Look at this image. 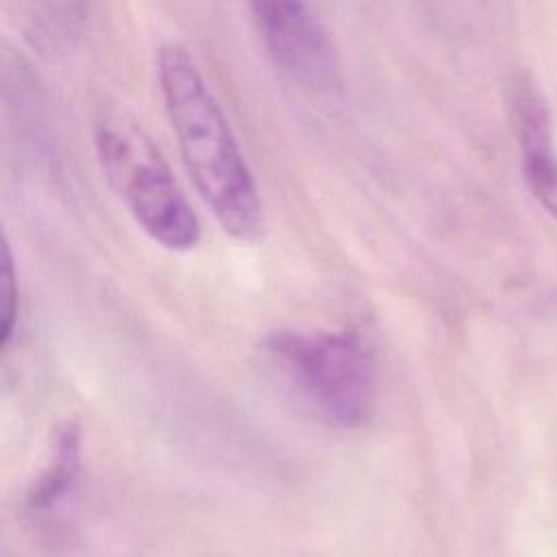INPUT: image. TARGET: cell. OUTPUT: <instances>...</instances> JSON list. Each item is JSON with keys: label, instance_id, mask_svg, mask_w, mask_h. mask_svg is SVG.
Segmentation results:
<instances>
[{"label": "cell", "instance_id": "6da1fadb", "mask_svg": "<svg viewBox=\"0 0 557 557\" xmlns=\"http://www.w3.org/2000/svg\"><path fill=\"white\" fill-rule=\"evenodd\" d=\"M157 78L198 194L228 235L257 239L263 231V207L252 172L196 61L183 46L165 44L157 54Z\"/></svg>", "mask_w": 557, "mask_h": 557}, {"label": "cell", "instance_id": "7a4b0ae2", "mask_svg": "<svg viewBox=\"0 0 557 557\" xmlns=\"http://www.w3.org/2000/svg\"><path fill=\"white\" fill-rule=\"evenodd\" d=\"M268 383L298 413L333 429L363 426L379 403V368L352 329H276L259 348Z\"/></svg>", "mask_w": 557, "mask_h": 557}, {"label": "cell", "instance_id": "3957f363", "mask_svg": "<svg viewBox=\"0 0 557 557\" xmlns=\"http://www.w3.org/2000/svg\"><path fill=\"white\" fill-rule=\"evenodd\" d=\"M100 165L139 228L168 250H191L200 222L161 150L126 111H104L96 122Z\"/></svg>", "mask_w": 557, "mask_h": 557}, {"label": "cell", "instance_id": "277c9868", "mask_svg": "<svg viewBox=\"0 0 557 557\" xmlns=\"http://www.w3.org/2000/svg\"><path fill=\"white\" fill-rule=\"evenodd\" d=\"M255 30L272 63L296 85L324 91L339 81V57L324 22L302 2H252Z\"/></svg>", "mask_w": 557, "mask_h": 557}, {"label": "cell", "instance_id": "5b68a950", "mask_svg": "<svg viewBox=\"0 0 557 557\" xmlns=\"http://www.w3.org/2000/svg\"><path fill=\"white\" fill-rule=\"evenodd\" d=\"M81 472V431L74 422H65L54 437L50 463L33 481L26 492V503L33 509H44L61 500L74 485Z\"/></svg>", "mask_w": 557, "mask_h": 557}, {"label": "cell", "instance_id": "8992f818", "mask_svg": "<svg viewBox=\"0 0 557 557\" xmlns=\"http://www.w3.org/2000/svg\"><path fill=\"white\" fill-rule=\"evenodd\" d=\"M522 174L537 202L557 220V154L553 139L520 144Z\"/></svg>", "mask_w": 557, "mask_h": 557}, {"label": "cell", "instance_id": "52a82bcc", "mask_svg": "<svg viewBox=\"0 0 557 557\" xmlns=\"http://www.w3.org/2000/svg\"><path fill=\"white\" fill-rule=\"evenodd\" d=\"M17 309H20V289H17V274L13 268V255L9 242H4V257H2V285H0V342L7 348L15 324H17Z\"/></svg>", "mask_w": 557, "mask_h": 557}]
</instances>
